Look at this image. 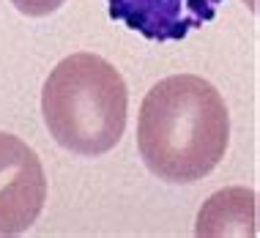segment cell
Here are the masks:
<instances>
[{"mask_svg":"<svg viewBox=\"0 0 260 238\" xmlns=\"http://www.w3.org/2000/svg\"><path fill=\"white\" fill-rule=\"evenodd\" d=\"M230 115L219 90L194 74L156 82L137 118V148L145 167L161 181L192 184L224 159Z\"/></svg>","mask_w":260,"mask_h":238,"instance_id":"1","label":"cell"},{"mask_svg":"<svg viewBox=\"0 0 260 238\" xmlns=\"http://www.w3.org/2000/svg\"><path fill=\"white\" fill-rule=\"evenodd\" d=\"M129 93L121 72L93 52H74L50 72L41 113L52 140L77 156H102L123 137Z\"/></svg>","mask_w":260,"mask_h":238,"instance_id":"2","label":"cell"},{"mask_svg":"<svg viewBox=\"0 0 260 238\" xmlns=\"http://www.w3.org/2000/svg\"><path fill=\"white\" fill-rule=\"evenodd\" d=\"M47 202L39 153L19 137L0 131V235H19L36 225Z\"/></svg>","mask_w":260,"mask_h":238,"instance_id":"3","label":"cell"},{"mask_svg":"<svg viewBox=\"0 0 260 238\" xmlns=\"http://www.w3.org/2000/svg\"><path fill=\"white\" fill-rule=\"evenodd\" d=\"M222 0H107L115 22L148 41H178L216 17Z\"/></svg>","mask_w":260,"mask_h":238,"instance_id":"4","label":"cell"},{"mask_svg":"<svg viewBox=\"0 0 260 238\" xmlns=\"http://www.w3.org/2000/svg\"><path fill=\"white\" fill-rule=\"evenodd\" d=\"M198 235L219 238V235H257V194L252 189H224L211 194L200 208Z\"/></svg>","mask_w":260,"mask_h":238,"instance_id":"5","label":"cell"},{"mask_svg":"<svg viewBox=\"0 0 260 238\" xmlns=\"http://www.w3.org/2000/svg\"><path fill=\"white\" fill-rule=\"evenodd\" d=\"M66 0H11V6L25 17H47V14L58 11Z\"/></svg>","mask_w":260,"mask_h":238,"instance_id":"6","label":"cell"}]
</instances>
